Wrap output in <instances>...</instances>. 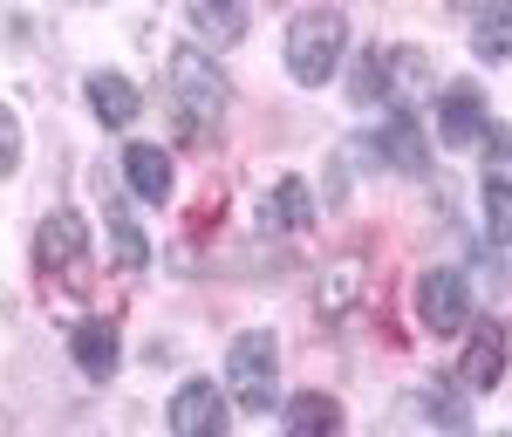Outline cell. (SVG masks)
I'll use <instances>...</instances> for the list:
<instances>
[{
  "mask_svg": "<svg viewBox=\"0 0 512 437\" xmlns=\"http://www.w3.org/2000/svg\"><path fill=\"white\" fill-rule=\"evenodd\" d=\"M342 55H349V14L342 7H308V14L287 21L280 62H287V76L301 82V89H321L342 69Z\"/></svg>",
  "mask_w": 512,
  "mask_h": 437,
  "instance_id": "cell-1",
  "label": "cell"
},
{
  "mask_svg": "<svg viewBox=\"0 0 512 437\" xmlns=\"http://www.w3.org/2000/svg\"><path fill=\"white\" fill-rule=\"evenodd\" d=\"M171 96H178V130H219L233 110V82L205 48H171Z\"/></svg>",
  "mask_w": 512,
  "mask_h": 437,
  "instance_id": "cell-2",
  "label": "cell"
},
{
  "mask_svg": "<svg viewBox=\"0 0 512 437\" xmlns=\"http://www.w3.org/2000/svg\"><path fill=\"white\" fill-rule=\"evenodd\" d=\"M226 383H233L239 410H274V383H280V342L274 328H246L226 349Z\"/></svg>",
  "mask_w": 512,
  "mask_h": 437,
  "instance_id": "cell-3",
  "label": "cell"
},
{
  "mask_svg": "<svg viewBox=\"0 0 512 437\" xmlns=\"http://www.w3.org/2000/svg\"><path fill=\"white\" fill-rule=\"evenodd\" d=\"M417 321L431 335H458L472 321V280L458 274V267H431V274L417 280Z\"/></svg>",
  "mask_w": 512,
  "mask_h": 437,
  "instance_id": "cell-4",
  "label": "cell"
},
{
  "mask_svg": "<svg viewBox=\"0 0 512 437\" xmlns=\"http://www.w3.org/2000/svg\"><path fill=\"white\" fill-rule=\"evenodd\" d=\"M82 253H89V233H82L76 212H48L35 226V267L41 274H76Z\"/></svg>",
  "mask_w": 512,
  "mask_h": 437,
  "instance_id": "cell-5",
  "label": "cell"
},
{
  "mask_svg": "<svg viewBox=\"0 0 512 437\" xmlns=\"http://www.w3.org/2000/svg\"><path fill=\"white\" fill-rule=\"evenodd\" d=\"M485 130H492V117H485V96H478V82H451V89L437 96V137L465 151V144H478Z\"/></svg>",
  "mask_w": 512,
  "mask_h": 437,
  "instance_id": "cell-6",
  "label": "cell"
},
{
  "mask_svg": "<svg viewBox=\"0 0 512 437\" xmlns=\"http://www.w3.org/2000/svg\"><path fill=\"white\" fill-rule=\"evenodd\" d=\"M506 328H499V321H478L472 328V342H465V356H458V383H465V390H478V397H485V390H499V376H506Z\"/></svg>",
  "mask_w": 512,
  "mask_h": 437,
  "instance_id": "cell-7",
  "label": "cell"
},
{
  "mask_svg": "<svg viewBox=\"0 0 512 437\" xmlns=\"http://www.w3.org/2000/svg\"><path fill=\"white\" fill-rule=\"evenodd\" d=\"M171 431L178 437H219L226 431V397H219V383L192 376V383L171 397Z\"/></svg>",
  "mask_w": 512,
  "mask_h": 437,
  "instance_id": "cell-8",
  "label": "cell"
},
{
  "mask_svg": "<svg viewBox=\"0 0 512 437\" xmlns=\"http://www.w3.org/2000/svg\"><path fill=\"white\" fill-rule=\"evenodd\" d=\"M82 96H89V110L103 130H130V123L144 117V96H137V82L117 76V69H96V76L82 82Z\"/></svg>",
  "mask_w": 512,
  "mask_h": 437,
  "instance_id": "cell-9",
  "label": "cell"
},
{
  "mask_svg": "<svg viewBox=\"0 0 512 437\" xmlns=\"http://www.w3.org/2000/svg\"><path fill=\"white\" fill-rule=\"evenodd\" d=\"M260 219H267V233H287V239L315 233V192L301 178H280L274 192L260 199Z\"/></svg>",
  "mask_w": 512,
  "mask_h": 437,
  "instance_id": "cell-10",
  "label": "cell"
},
{
  "mask_svg": "<svg viewBox=\"0 0 512 437\" xmlns=\"http://www.w3.org/2000/svg\"><path fill=\"white\" fill-rule=\"evenodd\" d=\"M185 21H192L212 48H233V41H246V28H253V7H246V0H185Z\"/></svg>",
  "mask_w": 512,
  "mask_h": 437,
  "instance_id": "cell-11",
  "label": "cell"
},
{
  "mask_svg": "<svg viewBox=\"0 0 512 437\" xmlns=\"http://www.w3.org/2000/svg\"><path fill=\"white\" fill-rule=\"evenodd\" d=\"M390 89H403V82H396V48H362L349 62V96L362 110H383Z\"/></svg>",
  "mask_w": 512,
  "mask_h": 437,
  "instance_id": "cell-12",
  "label": "cell"
},
{
  "mask_svg": "<svg viewBox=\"0 0 512 437\" xmlns=\"http://www.w3.org/2000/svg\"><path fill=\"white\" fill-rule=\"evenodd\" d=\"M123 185L144 205H164L171 199V151H164V144H130V151H123Z\"/></svg>",
  "mask_w": 512,
  "mask_h": 437,
  "instance_id": "cell-13",
  "label": "cell"
},
{
  "mask_svg": "<svg viewBox=\"0 0 512 437\" xmlns=\"http://www.w3.org/2000/svg\"><path fill=\"white\" fill-rule=\"evenodd\" d=\"M376 151L396 164V171H410V178H424L431 171V151H424V130H417V117L410 110H396L383 130H376Z\"/></svg>",
  "mask_w": 512,
  "mask_h": 437,
  "instance_id": "cell-14",
  "label": "cell"
},
{
  "mask_svg": "<svg viewBox=\"0 0 512 437\" xmlns=\"http://www.w3.org/2000/svg\"><path fill=\"white\" fill-rule=\"evenodd\" d=\"M69 356H76L96 383H110V376H117V328H110V321H96V315L76 321V328H69Z\"/></svg>",
  "mask_w": 512,
  "mask_h": 437,
  "instance_id": "cell-15",
  "label": "cell"
},
{
  "mask_svg": "<svg viewBox=\"0 0 512 437\" xmlns=\"http://www.w3.org/2000/svg\"><path fill=\"white\" fill-rule=\"evenodd\" d=\"M472 55H485V62H512V0H478Z\"/></svg>",
  "mask_w": 512,
  "mask_h": 437,
  "instance_id": "cell-16",
  "label": "cell"
},
{
  "mask_svg": "<svg viewBox=\"0 0 512 437\" xmlns=\"http://www.w3.org/2000/svg\"><path fill=\"white\" fill-rule=\"evenodd\" d=\"M287 431H301V437H328V431H342V403L335 397H294L287 403Z\"/></svg>",
  "mask_w": 512,
  "mask_h": 437,
  "instance_id": "cell-17",
  "label": "cell"
},
{
  "mask_svg": "<svg viewBox=\"0 0 512 437\" xmlns=\"http://www.w3.org/2000/svg\"><path fill=\"white\" fill-rule=\"evenodd\" d=\"M485 239L492 246H512V178L506 171H485Z\"/></svg>",
  "mask_w": 512,
  "mask_h": 437,
  "instance_id": "cell-18",
  "label": "cell"
},
{
  "mask_svg": "<svg viewBox=\"0 0 512 437\" xmlns=\"http://www.w3.org/2000/svg\"><path fill=\"white\" fill-rule=\"evenodd\" d=\"M110 260H117L123 274H137V267L151 260V239H144V226H137L130 212H110Z\"/></svg>",
  "mask_w": 512,
  "mask_h": 437,
  "instance_id": "cell-19",
  "label": "cell"
},
{
  "mask_svg": "<svg viewBox=\"0 0 512 437\" xmlns=\"http://www.w3.org/2000/svg\"><path fill=\"white\" fill-rule=\"evenodd\" d=\"M396 417H437V424H451V431H465V424H472L458 397H431V390H424V397H410V403H396Z\"/></svg>",
  "mask_w": 512,
  "mask_h": 437,
  "instance_id": "cell-20",
  "label": "cell"
},
{
  "mask_svg": "<svg viewBox=\"0 0 512 437\" xmlns=\"http://www.w3.org/2000/svg\"><path fill=\"white\" fill-rule=\"evenodd\" d=\"M355 287H362V267H355V260L328 267V280H321V315H342V308L355 301Z\"/></svg>",
  "mask_w": 512,
  "mask_h": 437,
  "instance_id": "cell-21",
  "label": "cell"
},
{
  "mask_svg": "<svg viewBox=\"0 0 512 437\" xmlns=\"http://www.w3.org/2000/svg\"><path fill=\"white\" fill-rule=\"evenodd\" d=\"M14 164H21V117L0 103V178H7Z\"/></svg>",
  "mask_w": 512,
  "mask_h": 437,
  "instance_id": "cell-22",
  "label": "cell"
},
{
  "mask_svg": "<svg viewBox=\"0 0 512 437\" xmlns=\"http://www.w3.org/2000/svg\"><path fill=\"white\" fill-rule=\"evenodd\" d=\"M451 7H472V0H451Z\"/></svg>",
  "mask_w": 512,
  "mask_h": 437,
  "instance_id": "cell-23",
  "label": "cell"
}]
</instances>
